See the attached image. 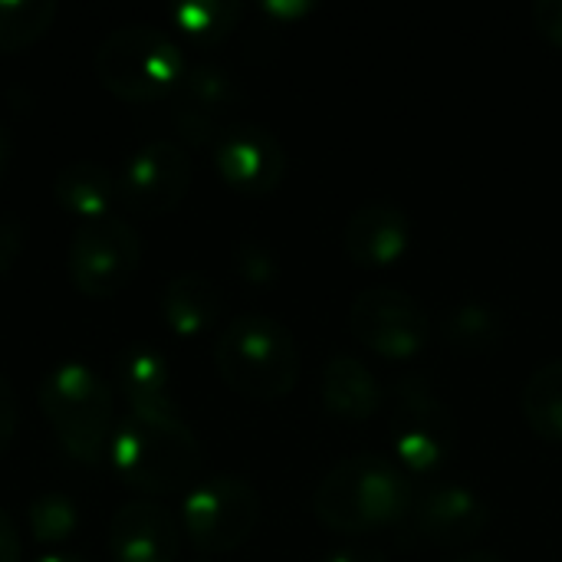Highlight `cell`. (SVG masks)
Here are the masks:
<instances>
[{"label": "cell", "mask_w": 562, "mask_h": 562, "mask_svg": "<svg viewBox=\"0 0 562 562\" xmlns=\"http://www.w3.org/2000/svg\"><path fill=\"white\" fill-rule=\"evenodd\" d=\"M313 3L310 0H267L260 10L273 20H293V16H303Z\"/></svg>", "instance_id": "30"}, {"label": "cell", "mask_w": 562, "mask_h": 562, "mask_svg": "<svg viewBox=\"0 0 562 562\" xmlns=\"http://www.w3.org/2000/svg\"><path fill=\"white\" fill-rule=\"evenodd\" d=\"M323 562H385V557H379L375 550H362V547H342V550H333Z\"/></svg>", "instance_id": "31"}, {"label": "cell", "mask_w": 562, "mask_h": 562, "mask_svg": "<svg viewBox=\"0 0 562 562\" xmlns=\"http://www.w3.org/2000/svg\"><path fill=\"white\" fill-rule=\"evenodd\" d=\"M319 398H323L326 412L342 418V422H369L382 408L385 392H382V382L369 369L366 359L339 349L323 366Z\"/></svg>", "instance_id": "17"}, {"label": "cell", "mask_w": 562, "mask_h": 562, "mask_svg": "<svg viewBox=\"0 0 562 562\" xmlns=\"http://www.w3.org/2000/svg\"><path fill=\"white\" fill-rule=\"evenodd\" d=\"M40 412L59 441V448L79 464H102L115 431V395L112 385L89 362H56L40 389Z\"/></svg>", "instance_id": "3"}, {"label": "cell", "mask_w": 562, "mask_h": 562, "mask_svg": "<svg viewBox=\"0 0 562 562\" xmlns=\"http://www.w3.org/2000/svg\"><path fill=\"white\" fill-rule=\"evenodd\" d=\"M211 151L221 181L240 194H270L286 175L283 142L257 122H231Z\"/></svg>", "instance_id": "12"}, {"label": "cell", "mask_w": 562, "mask_h": 562, "mask_svg": "<svg viewBox=\"0 0 562 562\" xmlns=\"http://www.w3.org/2000/svg\"><path fill=\"white\" fill-rule=\"evenodd\" d=\"M352 336L385 356V359H412L431 339L428 310L402 286H366L349 306Z\"/></svg>", "instance_id": "9"}, {"label": "cell", "mask_w": 562, "mask_h": 562, "mask_svg": "<svg viewBox=\"0 0 562 562\" xmlns=\"http://www.w3.org/2000/svg\"><path fill=\"white\" fill-rule=\"evenodd\" d=\"M454 562H504L494 550H471V553H461Z\"/></svg>", "instance_id": "33"}, {"label": "cell", "mask_w": 562, "mask_h": 562, "mask_svg": "<svg viewBox=\"0 0 562 562\" xmlns=\"http://www.w3.org/2000/svg\"><path fill=\"white\" fill-rule=\"evenodd\" d=\"M412 240V221L395 201H369L356 207L342 231L346 254L362 267H389L395 263Z\"/></svg>", "instance_id": "15"}, {"label": "cell", "mask_w": 562, "mask_h": 562, "mask_svg": "<svg viewBox=\"0 0 562 562\" xmlns=\"http://www.w3.org/2000/svg\"><path fill=\"white\" fill-rule=\"evenodd\" d=\"M240 13L244 7L237 0H178L175 7H168L171 26L198 46H214L227 33H234Z\"/></svg>", "instance_id": "20"}, {"label": "cell", "mask_w": 562, "mask_h": 562, "mask_svg": "<svg viewBox=\"0 0 562 562\" xmlns=\"http://www.w3.org/2000/svg\"><path fill=\"white\" fill-rule=\"evenodd\" d=\"M520 405L540 438L562 445V359H550L530 372Z\"/></svg>", "instance_id": "21"}, {"label": "cell", "mask_w": 562, "mask_h": 562, "mask_svg": "<svg viewBox=\"0 0 562 562\" xmlns=\"http://www.w3.org/2000/svg\"><path fill=\"white\" fill-rule=\"evenodd\" d=\"M221 306L224 296L217 283L201 270H181L161 290V319L181 339L204 336L217 323Z\"/></svg>", "instance_id": "18"}, {"label": "cell", "mask_w": 562, "mask_h": 562, "mask_svg": "<svg viewBox=\"0 0 562 562\" xmlns=\"http://www.w3.org/2000/svg\"><path fill=\"white\" fill-rule=\"evenodd\" d=\"M260 514L263 504L250 481L214 474L188 487L181 501V533L201 553H231L254 537Z\"/></svg>", "instance_id": "6"}, {"label": "cell", "mask_w": 562, "mask_h": 562, "mask_svg": "<svg viewBox=\"0 0 562 562\" xmlns=\"http://www.w3.org/2000/svg\"><path fill=\"white\" fill-rule=\"evenodd\" d=\"M112 562H175L181 553L178 520L155 501L122 504L105 530Z\"/></svg>", "instance_id": "13"}, {"label": "cell", "mask_w": 562, "mask_h": 562, "mask_svg": "<svg viewBox=\"0 0 562 562\" xmlns=\"http://www.w3.org/2000/svg\"><path fill=\"white\" fill-rule=\"evenodd\" d=\"M26 527H30V537L43 547L66 543L79 530V507L72 504V497L56 494V491L40 494L26 507Z\"/></svg>", "instance_id": "24"}, {"label": "cell", "mask_w": 562, "mask_h": 562, "mask_svg": "<svg viewBox=\"0 0 562 562\" xmlns=\"http://www.w3.org/2000/svg\"><path fill=\"white\" fill-rule=\"evenodd\" d=\"M191 155L181 142L151 138L122 165V175L115 178L119 201L142 217L168 214L184 201L191 188Z\"/></svg>", "instance_id": "10"}, {"label": "cell", "mask_w": 562, "mask_h": 562, "mask_svg": "<svg viewBox=\"0 0 562 562\" xmlns=\"http://www.w3.org/2000/svg\"><path fill=\"white\" fill-rule=\"evenodd\" d=\"M56 16L53 0H0V53L30 49Z\"/></svg>", "instance_id": "22"}, {"label": "cell", "mask_w": 562, "mask_h": 562, "mask_svg": "<svg viewBox=\"0 0 562 562\" xmlns=\"http://www.w3.org/2000/svg\"><path fill=\"white\" fill-rule=\"evenodd\" d=\"M451 408L435 385L412 372L392 389V448L408 474H438L451 458Z\"/></svg>", "instance_id": "7"}, {"label": "cell", "mask_w": 562, "mask_h": 562, "mask_svg": "<svg viewBox=\"0 0 562 562\" xmlns=\"http://www.w3.org/2000/svg\"><path fill=\"white\" fill-rule=\"evenodd\" d=\"M188 59L181 46L158 26L128 23L112 30L95 49V76L122 102L171 99Z\"/></svg>", "instance_id": "5"}, {"label": "cell", "mask_w": 562, "mask_h": 562, "mask_svg": "<svg viewBox=\"0 0 562 562\" xmlns=\"http://www.w3.org/2000/svg\"><path fill=\"white\" fill-rule=\"evenodd\" d=\"M13 435H16V395L7 375L0 372V458L10 451Z\"/></svg>", "instance_id": "27"}, {"label": "cell", "mask_w": 562, "mask_h": 562, "mask_svg": "<svg viewBox=\"0 0 562 562\" xmlns=\"http://www.w3.org/2000/svg\"><path fill=\"white\" fill-rule=\"evenodd\" d=\"M33 562H89V560H82V557H76V553H63V550H56V553H43V557H36Z\"/></svg>", "instance_id": "34"}, {"label": "cell", "mask_w": 562, "mask_h": 562, "mask_svg": "<svg viewBox=\"0 0 562 562\" xmlns=\"http://www.w3.org/2000/svg\"><path fill=\"white\" fill-rule=\"evenodd\" d=\"M105 464L125 487L148 497H165L198 477L201 445L184 418L125 412L115 422Z\"/></svg>", "instance_id": "2"}, {"label": "cell", "mask_w": 562, "mask_h": 562, "mask_svg": "<svg viewBox=\"0 0 562 562\" xmlns=\"http://www.w3.org/2000/svg\"><path fill=\"white\" fill-rule=\"evenodd\" d=\"M244 89L237 76L217 63H188L181 82L171 92V122L181 142L201 148L214 145L231 125V112L240 105Z\"/></svg>", "instance_id": "11"}, {"label": "cell", "mask_w": 562, "mask_h": 562, "mask_svg": "<svg viewBox=\"0 0 562 562\" xmlns=\"http://www.w3.org/2000/svg\"><path fill=\"white\" fill-rule=\"evenodd\" d=\"M217 375L244 398L277 402L300 379V346L293 329L270 313L234 316L214 342Z\"/></svg>", "instance_id": "4"}, {"label": "cell", "mask_w": 562, "mask_h": 562, "mask_svg": "<svg viewBox=\"0 0 562 562\" xmlns=\"http://www.w3.org/2000/svg\"><path fill=\"white\" fill-rule=\"evenodd\" d=\"M0 562H20V533L7 510H0Z\"/></svg>", "instance_id": "29"}, {"label": "cell", "mask_w": 562, "mask_h": 562, "mask_svg": "<svg viewBox=\"0 0 562 562\" xmlns=\"http://www.w3.org/2000/svg\"><path fill=\"white\" fill-rule=\"evenodd\" d=\"M26 250V224L20 217H0V273H10Z\"/></svg>", "instance_id": "26"}, {"label": "cell", "mask_w": 562, "mask_h": 562, "mask_svg": "<svg viewBox=\"0 0 562 562\" xmlns=\"http://www.w3.org/2000/svg\"><path fill=\"white\" fill-rule=\"evenodd\" d=\"M142 263V237L128 217L109 214L76 227L69 240V280L89 300L119 296Z\"/></svg>", "instance_id": "8"}, {"label": "cell", "mask_w": 562, "mask_h": 562, "mask_svg": "<svg viewBox=\"0 0 562 562\" xmlns=\"http://www.w3.org/2000/svg\"><path fill=\"white\" fill-rule=\"evenodd\" d=\"M415 487L408 471L375 451H359L336 461L313 491V514L339 533H372L395 527L412 514Z\"/></svg>", "instance_id": "1"}, {"label": "cell", "mask_w": 562, "mask_h": 562, "mask_svg": "<svg viewBox=\"0 0 562 562\" xmlns=\"http://www.w3.org/2000/svg\"><path fill=\"white\" fill-rule=\"evenodd\" d=\"M487 504L484 497L468 484H431L428 491L415 494L412 520L415 530L428 540H438L445 547H464L477 540L487 530Z\"/></svg>", "instance_id": "14"}, {"label": "cell", "mask_w": 562, "mask_h": 562, "mask_svg": "<svg viewBox=\"0 0 562 562\" xmlns=\"http://www.w3.org/2000/svg\"><path fill=\"white\" fill-rule=\"evenodd\" d=\"M533 16H537L540 33H543L550 43L562 46V0H540V3L533 7Z\"/></svg>", "instance_id": "28"}, {"label": "cell", "mask_w": 562, "mask_h": 562, "mask_svg": "<svg viewBox=\"0 0 562 562\" xmlns=\"http://www.w3.org/2000/svg\"><path fill=\"white\" fill-rule=\"evenodd\" d=\"M445 336L451 346L468 349V352H484L494 349L504 336V319L494 306L487 303H461L445 316Z\"/></svg>", "instance_id": "23"}, {"label": "cell", "mask_w": 562, "mask_h": 562, "mask_svg": "<svg viewBox=\"0 0 562 562\" xmlns=\"http://www.w3.org/2000/svg\"><path fill=\"white\" fill-rule=\"evenodd\" d=\"M10 161H13V135H10V128L0 122V181H3V175L10 171Z\"/></svg>", "instance_id": "32"}, {"label": "cell", "mask_w": 562, "mask_h": 562, "mask_svg": "<svg viewBox=\"0 0 562 562\" xmlns=\"http://www.w3.org/2000/svg\"><path fill=\"white\" fill-rule=\"evenodd\" d=\"M53 194L66 214H72V217H79V224H86V221H99V217L112 214V204L119 198V184L102 161L76 158L56 171Z\"/></svg>", "instance_id": "19"}, {"label": "cell", "mask_w": 562, "mask_h": 562, "mask_svg": "<svg viewBox=\"0 0 562 562\" xmlns=\"http://www.w3.org/2000/svg\"><path fill=\"white\" fill-rule=\"evenodd\" d=\"M234 270L250 286H267L277 280V257L273 250L257 237H240L234 244Z\"/></svg>", "instance_id": "25"}, {"label": "cell", "mask_w": 562, "mask_h": 562, "mask_svg": "<svg viewBox=\"0 0 562 562\" xmlns=\"http://www.w3.org/2000/svg\"><path fill=\"white\" fill-rule=\"evenodd\" d=\"M119 392L135 415L181 418L171 366L151 346H132L119 356Z\"/></svg>", "instance_id": "16"}]
</instances>
